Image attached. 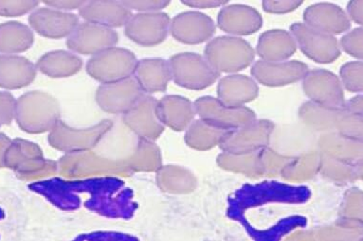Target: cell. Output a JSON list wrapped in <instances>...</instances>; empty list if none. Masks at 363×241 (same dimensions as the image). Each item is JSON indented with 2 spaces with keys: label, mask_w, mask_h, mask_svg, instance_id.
<instances>
[{
  "label": "cell",
  "mask_w": 363,
  "mask_h": 241,
  "mask_svg": "<svg viewBox=\"0 0 363 241\" xmlns=\"http://www.w3.org/2000/svg\"><path fill=\"white\" fill-rule=\"evenodd\" d=\"M60 106L50 95L28 92L16 100L15 119L22 130L42 133L50 130L60 120Z\"/></svg>",
  "instance_id": "6da1fadb"
},
{
  "label": "cell",
  "mask_w": 363,
  "mask_h": 241,
  "mask_svg": "<svg viewBox=\"0 0 363 241\" xmlns=\"http://www.w3.org/2000/svg\"><path fill=\"white\" fill-rule=\"evenodd\" d=\"M255 57V50L246 40L232 35L213 39L204 49V58L219 74L241 71L252 64Z\"/></svg>",
  "instance_id": "7a4b0ae2"
},
{
  "label": "cell",
  "mask_w": 363,
  "mask_h": 241,
  "mask_svg": "<svg viewBox=\"0 0 363 241\" xmlns=\"http://www.w3.org/2000/svg\"><path fill=\"white\" fill-rule=\"evenodd\" d=\"M168 63L174 83L191 90L209 88L220 75L211 66L204 56L196 53H179L172 56Z\"/></svg>",
  "instance_id": "3957f363"
},
{
  "label": "cell",
  "mask_w": 363,
  "mask_h": 241,
  "mask_svg": "<svg viewBox=\"0 0 363 241\" xmlns=\"http://www.w3.org/2000/svg\"><path fill=\"white\" fill-rule=\"evenodd\" d=\"M136 56L125 49L111 47L92 56L86 64V71L102 83H113L134 74Z\"/></svg>",
  "instance_id": "277c9868"
},
{
  "label": "cell",
  "mask_w": 363,
  "mask_h": 241,
  "mask_svg": "<svg viewBox=\"0 0 363 241\" xmlns=\"http://www.w3.org/2000/svg\"><path fill=\"white\" fill-rule=\"evenodd\" d=\"M291 35L303 54L320 64H329L340 57L339 41L333 35L318 32L303 23L292 25Z\"/></svg>",
  "instance_id": "5b68a950"
},
{
  "label": "cell",
  "mask_w": 363,
  "mask_h": 241,
  "mask_svg": "<svg viewBox=\"0 0 363 241\" xmlns=\"http://www.w3.org/2000/svg\"><path fill=\"white\" fill-rule=\"evenodd\" d=\"M303 91L315 105L328 110L345 108V95L340 78L326 70L308 71L303 78Z\"/></svg>",
  "instance_id": "8992f818"
},
{
  "label": "cell",
  "mask_w": 363,
  "mask_h": 241,
  "mask_svg": "<svg viewBox=\"0 0 363 241\" xmlns=\"http://www.w3.org/2000/svg\"><path fill=\"white\" fill-rule=\"evenodd\" d=\"M145 92L140 88L134 76L117 81L102 83L96 92L98 105L104 111L111 114H125L130 110Z\"/></svg>",
  "instance_id": "52a82bcc"
},
{
  "label": "cell",
  "mask_w": 363,
  "mask_h": 241,
  "mask_svg": "<svg viewBox=\"0 0 363 241\" xmlns=\"http://www.w3.org/2000/svg\"><path fill=\"white\" fill-rule=\"evenodd\" d=\"M171 19L165 13H139L126 22L125 33L129 39L143 47L162 43L170 33Z\"/></svg>",
  "instance_id": "ba28073f"
},
{
  "label": "cell",
  "mask_w": 363,
  "mask_h": 241,
  "mask_svg": "<svg viewBox=\"0 0 363 241\" xmlns=\"http://www.w3.org/2000/svg\"><path fill=\"white\" fill-rule=\"evenodd\" d=\"M194 106L201 120L221 130L241 127L255 120V114L250 109L229 107L211 97L196 100Z\"/></svg>",
  "instance_id": "9c48e42d"
},
{
  "label": "cell",
  "mask_w": 363,
  "mask_h": 241,
  "mask_svg": "<svg viewBox=\"0 0 363 241\" xmlns=\"http://www.w3.org/2000/svg\"><path fill=\"white\" fill-rule=\"evenodd\" d=\"M118 39L119 37L113 29L84 22L79 24L67 37V46L73 52L95 55L113 47Z\"/></svg>",
  "instance_id": "30bf717a"
},
{
  "label": "cell",
  "mask_w": 363,
  "mask_h": 241,
  "mask_svg": "<svg viewBox=\"0 0 363 241\" xmlns=\"http://www.w3.org/2000/svg\"><path fill=\"white\" fill-rule=\"evenodd\" d=\"M309 70L298 61H267L259 60L252 66V75L261 85L277 88L302 80Z\"/></svg>",
  "instance_id": "8fae6325"
},
{
  "label": "cell",
  "mask_w": 363,
  "mask_h": 241,
  "mask_svg": "<svg viewBox=\"0 0 363 241\" xmlns=\"http://www.w3.org/2000/svg\"><path fill=\"white\" fill-rule=\"evenodd\" d=\"M216 28L215 22L210 16L199 12H185L172 19L170 33L182 43L196 45L212 38Z\"/></svg>",
  "instance_id": "7c38bea8"
},
{
  "label": "cell",
  "mask_w": 363,
  "mask_h": 241,
  "mask_svg": "<svg viewBox=\"0 0 363 241\" xmlns=\"http://www.w3.org/2000/svg\"><path fill=\"white\" fill-rule=\"evenodd\" d=\"M30 28L38 35L47 38L69 37L79 25L74 13L62 12L52 8H39L29 16Z\"/></svg>",
  "instance_id": "4fadbf2b"
},
{
  "label": "cell",
  "mask_w": 363,
  "mask_h": 241,
  "mask_svg": "<svg viewBox=\"0 0 363 241\" xmlns=\"http://www.w3.org/2000/svg\"><path fill=\"white\" fill-rule=\"evenodd\" d=\"M303 24L318 32L333 36L347 32L351 27L350 19L345 11L331 4L309 6L303 13Z\"/></svg>",
  "instance_id": "5bb4252c"
},
{
  "label": "cell",
  "mask_w": 363,
  "mask_h": 241,
  "mask_svg": "<svg viewBox=\"0 0 363 241\" xmlns=\"http://www.w3.org/2000/svg\"><path fill=\"white\" fill-rule=\"evenodd\" d=\"M218 27L232 36L252 35L263 25L260 13L246 5H229L219 12Z\"/></svg>",
  "instance_id": "9a60e30c"
},
{
  "label": "cell",
  "mask_w": 363,
  "mask_h": 241,
  "mask_svg": "<svg viewBox=\"0 0 363 241\" xmlns=\"http://www.w3.org/2000/svg\"><path fill=\"white\" fill-rule=\"evenodd\" d=\"M79 15L89 23L106 28L122 27L132 16L122 1H84Z\"/></svg>",
  "instance_id": "2e32d148"
},
{
  "label": "cell",
  "mask_w": 363,
  "mask_h": 241,
  "mask_svg": "<svg viewBox=\"0 0 363 241\" xmlns=\"http://www.w3.org/2000/svg\"><path fill=\"white\" fill-rule=\"evenodd\" d=\"M157 100L153 97L143 95L125 114L123 120L126 125L143 136L154 137L162 133V123L157 114Z\"/></svg>",
  "instance_id": "e0dca14e"
},
{
  "label": "cell",
  "mask_w": 363,
  "mask_h": 241,
  "mask_svg": "<svg viewBox=\"0 0 363 241\" xmlns=\"http://www.w3.org/2000/svg\"><path fill=\"white\" fill-rule=\"evenodd\" d=\"M218 100L229 107H244L258 96L255 80L241 74H230L218 83Z\"/></svg>",
  "instance_id": "ac0fdd59"
},
{
  "label": "cell",
  "mask_w": 363,
  "mask_h": 241,
  "mask_svg": "<svg viewBox=\"0 0 363 241\" xmlns=\"http://www.w3.org/2000/svg\"><path fill=\"white\" fill-rule=\"evenodd\" d=\"M36 67L28 59L18 55H0V88L18 89L33 82Z\"/></svg>",
  "instance_id": "d6986e66"
},
{
  "label": "cell",
  "mask_w": 363,
  "mask_h": 241,
  "mask_svg": "<svg viewBox=\"0 0 363 241\" xmlns=\"http://www.w3.org/2000/svg\"><path fill=\"white\" fill-rule=\"evenodd\" d=\"M134 77L143 92H164L172 80L169 63L163 59H143L138 61Z\"/></svg>",
  "instance_id": "ffe728a7"
},
{
  "label": "cell",
  "mask_w": 363,
  "mask_h": 241,
  "mask_svg": "<svg viewBox=\"0 0 363 241\" xmlns=\"http://www.w3.org/2000/svg\"><path fill=\"white\" fill-rule=\"evenodd\" d=\"M296 50V43L291 33L284 30H272L264 33L256 47L261 60L267 61H288Z\"/></svg>",
  "instance_id": "44dd1931"
},
{
  "label": "cell",
  "mask_w": 363,
  "mask_h": 241,
  "mask_svg": "<svg viewBox=\"0 0 363 241\" xmlns=\"http://www.w3.org/2000/svg\"><path fill=\"white\" fill-rule=\"evenodd\" d=\"M195 114V106L184 97L167 96L157 100V114L160 122L174 130L186 128Z\"/></svg>",
  "instance_id": "7402d4cb"
},
{
  "label": "cell",
  "mask_w": 363,
  "mask_h": 241,
  "mask_svg": "<svg viewBox=\"0 0 363 241\" xmlns=\"http://www.w3.org/2000/svg\"><path fill=\"white\" fill-rule=\"evenodd\" d=\"M83 61L73 52L56 50L42 56L36 69L52 78L69 77L80 71Z\"/></svg>",
  "instance_id": "603a6c76"
},
{
  "label": "cell",
  "mask_w": 363,
  "mask_h": 241,
  "mask_svg": "<svg viewBox=\"0 0 363 241\" xmlns=\"http://www.w3.org/2000/svg\"><path fill=\"white\" fill-rule=\"evenodd\" d=\"M35 41L33 30L26 25L11 21L0 25V52L13 55L23 52Z\"/></svg>",
  "instance_id": "cb8c5ba5"
},
{
  "label": "cell",
  "mask_w": 363,
  "mask_h": 241,
  "mask_svg": "<svg viewBox=\"0 0 363 241\" xmlns=\"http://www.w3.org/2000/svg\"><path fill=\"white\" fill-rule=\"evenodd\" d=\"M112 122L105 120L94 128L87 129L86 131L73 130L59 120L52 129L50 134V140L53 144L58 147H69V146L81 145V142H91L97 139L101 134H105L111 127Z\"/></svg>",
  "instance_id": "d4e9b609"
},
{
  "label": "cell",
  "mask_w": 363,
  "mask_h": 241,
  "mask_svg": "<svg viewBox=\"0 0 363 241\" xmlns=\"http://www.w3.org/2000/svg\"><path fill=\"white\" fill-rule=\"evenodd\" d=\"M340 81L342 88L350 92H362V63L352 61L342 66Z\"/></svg>",
  "instance_id": "484cf974"
},
{
  "label": "cell",
  "mask_w": 363,
  "mask_h": 241,
  "mask_svg": "<svg viewBox=\"0 0 363 241\" xmlns=\"http://www.w3.org/2000/svg\"><path fill=\"white\" fill-rule=\"evenodd\" d=\"M362 28H357L343 36L340 44V49L359 60H362Z\"/></svg>",
  "instance_id": "4316f807"
},
{
  "label": "cell",
  "mask_w": 363,
  "mask_h": 241,
  "mask_svg": "<svg viewBox=\"0 0 363 241\" xmlns=\"http://www.w3.org/2000/svg\"><path fill=\"white\" fill-rule=\"evenodd\" d=\"M38 5V1H0V16H23L35 10Z\"/></svg>",
  "instance_id": "83f0119b"
},
{
  "label": "cell",
  "mask_w": 363,
  "mask_h": 241,
  "mask_svg": "<svg viewBox=\"0 0 363 241\" xmlns=\"http://www.w3.org/2000/svg\"><path fill=\"white\" fill-rule=\"evenodd\" d=\"M16 100L9 92H0V126L8 125L16 116Z\"/></svg>",
  "instance_id": "f1b7e54d"
},
{
  "label": "cell",
  "mask_w": 363,
  "mask_h": 241,
  "mask_svg": "<svg viewBox=\"0 0 363 241\" xmlns=\"http://www.w3.org/2000/svg\"><path fill=\"white\" fill-rule=\"evenodd\" d=\"M128 9L137 11L140 13H156L167 7L170 2L162 1V0H129L122 1Z\"/></svg>",
  "instance_id": "f546056e"
},
{
  "label": "cell",
  "mask_w": 363,
  "mask_h": 241,
  "mask_svg": "<svg viewBox=\"0 0 363 241\" xmlns=\"http://www.w3.org/2000/svg\"><path fill=\"white\" fill-rule=\"evenodd\" d=\"M303 1H264L263 9L267 13H286L296 10Z\"/></svg>",
  "instance_id": "4dcf8cb0"
},
{
  "label": "cell",
  "mask_w": 363,
  "mask_h": 241,
  "mask_svg": "<svg viewBox=\"0 0 363 241\" xmlns=\"http://www.w3.org/2000/svg\"><path fill=\"white\" fill-rule=\"evenodd\" d=\"M84 1H73V0H55V1H44V4L58 11H72L76 9H80L83 6Z\"/></svg>",
  "instance_id": "1f68e13d"
},
{
  "label": "cell",
  "mask_w": 363,
  "mask_h": 241,
  "mask_svg": "<svg viewBox=\"0 0 363 241\" xmlns=\"http://www.w3.org/2000/svg\"><path fill=\"white\" fill-rule=\"evenodd\" d=\"M182 4L187 6L195 8V9H213V8L223 7L228 4V1L221 0H196V1H182Z\"/></svg>",
  "instance_id": "d6a6232c"
},
{
  "label": "cell",
  "mask_w": 363,
  "mask_h": 241,
  "mask_svg": "<svg viewBox=\"0 0 363 241\" xmlns=\"http://www.w3.org/2000/svg\"><path fill=\"white\" fill-rule=\"evenodd\" d=\"M362 4L363 1L349 2L347 7L348 18L354 23L362 25Z\"/></svg>",
  "instance_id": "836d02e7"
},
{
  "label": "cell",
  "mask_w": 363,
  "mask_h": 241,
  "mask_svg": "<svg viewBox=\"0 0 363 241\" xmlns=\"http://www.w3.org/2000/svg\"><path fill=\"white\" fill-rule=\"evenodd\" d=\"M10 144V140L4 134H0V167L4 165L5 154H6L7 148Z\"/></svg>",
  "instance_id": "e575fe53"
}]
</instances>
